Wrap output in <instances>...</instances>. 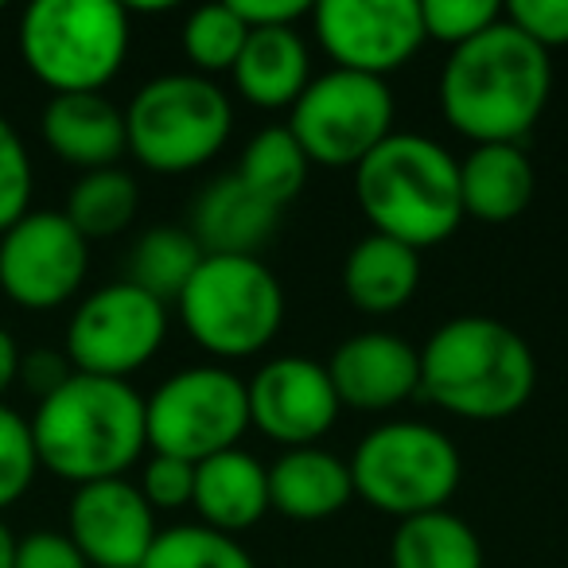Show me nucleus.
<instances>
[{
  "label": "nucleus",
  "mask_w": 568,
  "mask_h": 568,
  "mask_svg": "<svg viewBox=\"0 0 568 568\" xmlns=\"http://www.w3.org/2000/svg\"><path fill=\"white\" fill-rule=\"evenodd\" d=\"M552 94L549 51L498 20L456 48L440 71V113L475 144H521Z\"/></svg>",
  "instance_id": "1"
},
{
  "label": "nucleus",
  "mask_w": 568,
  "mask_h": 568,
  "mask_svg": "<svg viewBox=\"0 0 568 568\" xmlns=\"http://www.w3.org/2000/svg\"><path fill=\"white\" fill-rule=\"evenodd\" d=\"M28 425L40 471H51L74 487L121 479L149 448L144 397L129 382L79 371L36 405V417Z\"/></svg>",
  "instance_id": "2"
},
{
  "label": "nucleus",
  "mask_w": 568,
  "mask_h": 568,
  "mask_svg": "<svg viewBox=\"0 0 568 568\" xmlns=\"http://www.w3.org/2000/svg\"><path fill=\"white\" fill-rule=\"evenodd\" d=\"M417 355L420 394L459 420H506L537 389L534 347L503 320L456 316Z\"/></svg>",
  "instance_id": "3"
},
{
  "label": "nucleus",
  "mask_w": 568,
  "mask_h": 568,
  "mask_svg": "<svg viewBox=\"0 0 568 568\" xmlns=\"http://www.w3.org/2000/svg\"><path fill=\"white\" fill-rule=\"evenodd\" d=\"M355 199L374 234L409 250L448 242L464 222L459 160L420 133H389L355 168Z\"/></svg>",
  "instance_id": "4"
},
{
  "label": "nucleus",
  "mask_w": 568,
  "mask_h": 568,
  "mask_svg": "<svg viewBox=\"0 0 568 568\" xmlns=\"http://www.w3.org/2000/svg\"><path fill=\"white\" fill-rule=\"evenodd\" d=\"M133 40L118 0H36L20 17V59L51 94H102Z\"/></svg>",
  "instance_id": "5"
},
{
  "label": "nucleus",
  "mask_w": 568,
  "mask_h": 568,
  "mask_svg": "<svg viewBox=\"0 0 568 568\" xmlns=\"http://www.w3.org/2000/svg\"><path fill=\"white\" fill-rule=\"evenodd\" d=\"M234 105L214 79L191 71L144 82L125 105L129 152L149 172L183 175L211 164L230 141Z\"/></svg>",
  "instance_id": "6"
},
{
  "label": "nucleus",
  "mask_w": 568,
  "mask_h": 568,
  "mask_svg": "<svg viewBox=\"0 0 568 568\" xmlns=\"http://www.w3.org/2000/svg\"><path fill=\"white\" fill-rule=\"evenodd\" d=\"M347 467L355 495L397 521L444 510L464 479L459 448L425 420H386L371 428Z\"/></svg>",
  "instance_id": "7"
},
{
  "label": "nucleus",
  "mask_w": 568,
  "mask_h": 568,
  "mask_svg": "<svg viewBox=\"0 0 568 568\" xmlns=\"http://www.w3.org/2000/svg\"><path fill=\"white\" fill-rule=\"evenodd\" d=\"M187 335L214 358H253L284 324V288L261 257H211L175 301Z\"/></svg>",
  "instance_id": "8"
},
{
  "label": "nucleus",
  "mask_w": 568,
  "mask_h": 568,
  "mask_svg": "<svg viewBox=\"0 0 568 568\" xmlns=\"http://www.w3.org/2000/svg\"><path fill=\"white\" fill-rule=\"evenodd\" d=\"M250 428L245 382L226 366H187L144 397V436L156 456L187 464L237 448Z\"/></svg>",
  "instance_id": "9"
},
{
  "label": "nucleus",
  "mask_w": 568,
  "mask_h": 568,
  "mask_svg": "<svg viewBox=\"0 0 568 568\" xmlns=\"http://www.w3.org/2000/svg\"><path fill=\"white\" fill-rule=\"evenodd\" d=\"M288 133L296 136L308 164L358 168L394 133V90L382 79L332 67L296 98Z\"/></svg>",
  "instance_id": "10"
},
{
  "label": "nucleus",
  "mask_w": 568,
  "mask_h": 568,
  "mask_svg": "<svg viewBox=\"0 0 568 568\" xmlns=\"http://www.w3.org/2000/svg\"><path fill=\"white\" fill-rule=\"evenodd\" d=\"M168 339V304L129 281L94 288L67 324V363L79 374L129 382Z\"/></svg>",
  "instance_id": "11"
},
{
  "label": "nucleus",
  "mask_w": 568,
  "mask_h": 568,
  "mask_svg": "<svg viewBox=\"0 0 568 568\" xmlns=\"http://www.w3.org/2000/svg\"><path fill=\"white\" fill-rule=\"evenodd\" d=\"M90 273V242L63 211H28L0 234V293L28 312L63 308Z\"/></svg>",
  "instance_id": "12"
},
{
  "label": "nucleus",
  "mask_w": 568,
  "mask_h": 568,
  "mask_svg": "<svg viewBox=\"0 0 568 568\" xmlns=\"http://www.w3.org/2000/svg\"><path fill=\"white\" fill-rule=\"evenodd\" d=\"M312 28L335 71L382 82L425 43L420 0H320L312 4Z\"/></svg>",
  "instance_id": "13"
},
{
  "label": "nucleus",
  "mask_w": 568,
  "mask_h": 568,
  "mask_svg": "<svg viewBox=\"0 0 568 568\" xmlns=\"http://www.w3.org/2000/svg\"><path fill=\"white\" fill-rule=\"evenodd\" d=\"M250 428L288 448H312L339 420V394L324 363L304 355L268 358L250 382Z\"/></svg>",
  "instance_id": "14"
},
{
  "label": "nucleus",
  "mask_w": 568,
  "mask_h": 568,
  "mask_svg": "<svg viewBox=\"0 0 568 568\" xmlns=\"http://www.w3.org/2000/svg\"><path fill=\"white\" fill-rule=\"evenodd\" d=\"M156 534V510L125 475L74 487L67 506V537L90 568H141Z\"/></svg>",
  "instance_id": "15"
},
{
  "label": "nucleus",
  "mask_w": 568,
  "mask_h": 568,
  "mask_svg": "<svg viewBox=\"0 0 568 568\" xmlns=\"http://www.w3.org/2000/svg\"><path fill=\"white\" fill-rule=\"evenodd\" d=\"M332 386L339 405L358 413H386L420 394V355L409 339L394 332H358L335 347Z\"/></svg>",
  "instance_id": "16"
},
{
  "label": "nucleus",
  "mask_w": 568,
  "mask_h": 568,
  "mask_svg": "<svg viewBox=\"0 0 568 568\" xmlns=\"http://www.w3.org/2000/svg\"><path fill=\"white\" fill-rule=\"evenodd\" d=\"M40 133L51 156L82 172L118 168L129 152L125 110H118L105 94H55L43 105Z\"/></svg>",
  "instance_id": "17"
},
{
  "label": "nucleus",
  "mask_w": 568,
  "mask_h": 568,
  "mask_svg": "<svg viewBox=\"0 0 568 568\" xmlns=\"http://www.w3.org/2000/svg\"><path fill=\"white\" fill-rule=\"evenodd\" d=\"M276 222L281 211L230 172L195 195L187 230L211 257H257L261 245L276 234Z\"/></svg>",
  "instance_id": "18"
},
{
  "label": "nucleus",
  "mask_w": 568,
  "mask_h": 568,
  "mask_svg": "<svg viewBox=\"0 0 568 568\" xmlns=\"http://www.w3.org/2000/svg\"><path fill=\"white\" fill-rule=\"evenodd\" d=\"M191 506L199 510L203 526L237 537L273 510L268 506V467L245 448L219 452V456L195 464Z\"/></svg>",
  "instance_id": "19"
},
{
  "label": "nucleus",
  "mask_w": 568,
  "mask_h": 568,
  "mask_svg": "<svg viewBox=\"0 0 568 568\" xmlns=\"http://www.w3.org/2000/svg\"><path fill=\"white\" fill-rule=\"evenodd\" d=\"M355 498L347 459L320 448H288L268 464V506L293 521L335 518Z\"/></svg>",
  "instance_id": "20"
},
{
  "label": "nucleus",
  "mask_w": 568,
  "mask_h": 568,
  "mask_svg": "<svg viewBox=\"0 0 568 568\" xmlns=\"http://www.w3.org/2000/svg\"><path fill=\"white\" fill-rule=\"evenodd\" d=\"M234 90L257 110H293L312 82L308 43L296 28H257L234 63Z\"/></svg>",
  "instance_id": "21"
},
{
  "label": "nucleus",
  "mask_w": 568,
  "mask_h": 568,
  "mask_svg": "<svg viewBox=\"0 0 568 568\" xmlns=\"http://www.w3.org/2000/svg\"><path fill=\"white\" fill-rule=\"evenodd\" d=\"M534 191H537V172L521 144H475L459 160L464 219L503 226V222H514L534 203Z\"/></svg>",
  "instance_id": "22"
},
{
  "label": "nucleus",
  "mask_w": 568,
  "mask_h": 568,
  "mask_svg": "<svg viewBox=\"0 0 568 568\" xmlns=\"http://www.w3.org/2000/svg\"><path fill=\"white\" fill-rule=\"evenodd\" d=\"M420 288V253L386 234H366L343 261V293L366 316H394Z\"/></svg>",
  "instance_id": "23"
},
{
  "label": "nucleus",
  "mask_w": 568,
  "mask_h": 568,
  "mask_svg": "<svg viewBox=\"0 0 568 568\" xmlns=\"http://www.w3.org/2000/svg\"><path fill=\"white\" fill-rule=\"evenodd\" d=\"M394 568H483V541L471 521L444 510H428L397 521L389 541Z\"/></svg>",
  "instance_id": "24"
},
{
  "label": "nucleus",
  "mask_w": 568,
  "mask_h": 568,
  "mask_svg": "<svg viewBox=\"0 0 568 568\" xmlns=\"http://www.w3.org/2000/svg\"><path fill=\"white\" fill-rule=\"evenodd\" d=\"M203 245L191 237V230L183 226H152L136 237L133 253H129V284L144 288L149 296H156L160 304L180 301V293L187 288V281L195 276V268L203 265Z\"/></svg>",
  "instance_id": "25"
},
{
  "label": "nucleus",
  "mask_w": 568,
  "mask_h": 568,
  "mask_svg": "<svg viewBox=\"0 0 568 568\" xmlns=\"http://www.w3.org/2000/svg\"><path fill=\"white\" fill-rule=\"evenodd\" d=\"M308 172H312V164L301 144H296V136L288 133V125H273L250 136V144H245V152H242V164H237L234 175L253 195H261L265 203H273L276 211H284V206L304 191Z\"/></svg>",
  "instance_id": "26"
},
{
  "label": "nucleus",
  "mask_w": 568,
  "mask_h": 568,
  "mask_svg": "<svg viewBox=\"0 0 568 568\" xmlns=\"http://www.w3.org/2000/svg\"><path fill=\"white\" fill-rule=\"evenodd\" d=\"M136 211H141V187L133 175L125 168H98V172L79 175L63 214L87 242H98V237H113L133 226Z\"/></svg>",
  "instance_id": "27"
},
{
  "label": "nucleus",
  "mask_w": 568,
  "mask_h": 568,
  "mask_svg": "<svg viewBox=\"0 0 568 568\" xmlns=\"http://www.w3.org/2000/svg\"><path fill=\"white\" fill-rule=\"evenodd\" d=\"M141 568H257L237 537L211 526H172L160 529Z\"/></svg>",
  "instance_id": "28"
},
{
  "label": "nucleus",
  "mask_w": 568,
  "mask_h": 568,
  "mask_svg": "<svg viewBox=\"0 0 568 568\" xmlns=\"http://www.w3.org/2000/svg\"><path fill=\"white\" fill-rule=\"evenodd\" d=\"M245 36L250 28L237 20V12L226 4H203L183 20V55L191 63V74H222L234 71L237 55L245 48Z\"/></svg>",
  "instance_id": "29"
},
{
  "label": "nucleus",
  "mask_w": 568,
  "mask_h": 568,
  "mask_svg": "<svg viewBox=\"0 0 568 568\" xmlns=\"http://www.w3.org/2000/svg\"><path fill=\"white\" fill-rule=\"evenodd\" d=\"M40 475L32 425L12 405H0V510L17 506Z\"/></svg>",
  "instance_id": "30"
},
{
  "label": "nucleus",
  "mask_w": 568,
  "mask_h": 568,
  "mask_svg": "<svg viewBox=\"0 0 568 568\" xmlns=\"http://www.w3.org/2000/svg\"><path fill=\"white\" fill-rule=\"evenodd\" d=\"M498 20H503V4H495V0H420L425 40L444 43L452 51L471 43Z\"/></svg>",
  "instance_id": "31"
},
{
  "label": "nucleus",
  "mask_w": 568,
  "mask_h": 568,
  "mask_svg": "<svg viewBox=\"0 0 568 568\" xmlns=\"http://www.w3.org/2000/svg\"><path fill=\"white\" fill-rule=\"evenodd\" d=\"M32 183L36 172L24 136L0 113V234L9 226H17L32 211Z\"/></svg>",
  "instance_id": "32"
},
{
  "label": "nucleus",
  "mask_w": 568,
  "mask_h": 568,
  "mask_svg": "<svg viewBox=\"0 0 568 568\" xmlns=\"http://www.w3.org/2000/svg\"><path fill=\"white\" fill-rule=\"evenodd\" d=\"M136 487L152 510H180V506H191V495H195V464L152 452Z\"/></svg>",
  "instance_id": "33"
},
{
  "label": "nucleus",
  "mask_w": 568,
  "mask_h": 568,
  "mask_svg": "<svg viewBox=\"0 0 568 568\" xmlns=\"http://www.w3.org/2000/svg\"><path fill=\"white\" fill-rule=\"evenodd\" d=\"M503 17L541 51L568 48V0H510Z\"/></svg>",
  "instance_id": "34"
},
{
  "label": "nucleus",
  "mask_w": 568,
  "mask_h": 568,
  "mask_svg": "<svg viewBox=\"0 0 568 568\" xmlns=\"http://www.w3.org/2000/svg\"><path fill=\"white\" fill-rule=\"evenodd\" d=\"M12 568H90L87 557L74 549V541L59 529H40L17 541Z\"/></svg>",
  "instance_id": "35"
},
{
  "label": "nucleus",
  "mask_w": 568,
  "mask_h": 568,
  "mask_svg": "<svg viewBox=\"0 0 568 568\" xmlns=\"http://www.w3.org/2000/svg\"><path fill=\"white\" fill-rule=\"evenodd\" d=\"M230 9L237 12L250 32L257 28H296V20L312 17L308 0H230Z\"/></svg>",
  "instance_id": "36"
},
{
  "label": "nucleus",
  "mask_w": 568,
  "mask_h": 568,
  "mask_svg": "<svg viewBox=\"0 0 568 568\" xmlns=\"http://www.w3.org/2000/svg\"><path fill=\"white\" fill-rule=\"evenodd\" d=\"M71 374H74V366L67 363V355H59V351H28V355L20 358V382H24L40 402L48 394H55Z\"/></svg>",
  "instance_id": "37"
},
{
  "label": "nucleus",
  "mask_w": 568,
  "mask_h": 568,
  "mask_svg": "<svg viewBox=\"0 0 568 568\" xmlns=\"http://www.w3.org/2000/svg\"><path fill=\"white\" fill-rule=\"evenodd\" d=\"M20 358H24V351H20L17 335L9 327H0V397L9 394L12 382L20 378Z\"/></svg>",
  "instance_id": "38"
},
{
  "label": "nucleus",
  "mask_w": 568,
  "mask_h": 568,
  "mask_svg": "<svg viewBox=\"0 0 568 568\" xmlns=\"http://www.w3.org/2000/svg\"><path fill=\"white\" fill-rule=\"evenodd\" d=\"M12 560H17V537H12V529L0 518V568H12Z\"/></svg>",
  "instance_id": "39"
}]
</instances>
